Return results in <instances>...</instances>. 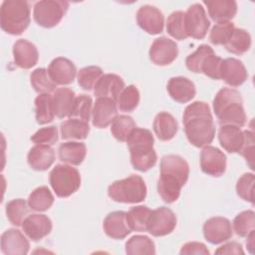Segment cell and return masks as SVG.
Masks as SVG:
<instances>
[{"label": "cell", "mask_w": 255, "mask_h": 255, "mask_svg": "<svg viewBox=\"0 0 255 255\" xmlns=\"http://www.w3.org/2000/svg\"><path fill=\"white\" fill-rule=\"evenodd\" d=\"M184 132L188 141L196 147L211 143L215 135V125L209 106L200 101L188 105L182 116Z\"/></svg>", "instance_id": "1"}, {"label": "cell", "mask_w": 255, "mask_h": 255, "mask_svg": "<svg viewBox=\"0 0 255 255\" xmlns=\"http://www.w3.org/2000/svg\"><path fill=\"white\" fill-rule=\"evenodd\" d=\"M188 176L189 165L183 157L176 154L164 155L160 160V176L157 181L161 199L166 203L176 201Z\"/></svg>", "instance_id": "2"}, {"label": "cell", "mask_w": 255, "mask_h": 255, "mask_svg": "<svg viewBox=\"0 0 255 255\" xmlns=\"http://www.w3.org/2000/svg\"><path fill=\"white\" fill-rule=\"evenodd\" d=\"M213 111L220 126L243 127L246 124V114L243 100L238 91L230 88L219 90L213 100Z\"/></svg>", "instance_id": "3"}, {"label": "cell", "mask_w": 255, "mask_h": 255, "mask_svg": "<svg viewBox=\"0 0 255 255\" xmlns=\"http://www.w3.org/2000/svg\"><path fill=\"white\" fill-rule=\"evenodd\" d=\"M153 135L146 128H135L129 133L127 144L130 154V162L134 169L144 172L154 166L157 155L153 148Z\"/></svg>", "instance_id": "4"}, {"label": "cell", "mask_w": 255, "mask_h": 255, "mask_svg": "<svg viewBox=\"0 0 255 255\" xmlns=\"http://www.w3.org/2000/svg\"><path fill=\"white\" fill-rule=\"evenodd\" d=\"M31 8L26 0H5L0 8V25L10 35H21L31 21Z\"/></svg>", "instance_id": "5"}, {"label": "cell", "mask_w": 255, "mask_h": 255, "mask_svg": "<svg viewBox=\"0 0 255 255\" xmlns=\"http://www.w3.org/2000/svg\"><path fill=\"white\" fill-rule=\"evenodd\" d=\"M108 195L116 202L138 203L146 197V185L141 176L131 174L114 181L108 188Z\"/></svg>", "instance_id": "6"}, {"label": "cell", "mask_w": 255, "mask_h": 255, "mask_svg": "<svg viewBox=\"0 0 255 255\" xmlns=\"http://www.w3.org/2000/svg\"><path fill=\"white\" fill-rule=\"evenodd\" d=\"M50 185L58 197H69L81 186V175L77 168L68 164H57L50 172Z\"/></svg>", "instance_id": "7"}, {"label": "cell", "mask_w": 255, "mask_h": 255, "mask_svg": "<svg viewBox=\"0 0 255 255\" xmlns=\"http://www.w3.org/2000/svg\"><path fill=\"white\" fill-rule=\"evenodd\" d=\"M69 8V2L60 0H42L34 5L35 22L44 28H53L60 23Z\"/></svg>", "instance_id": "8"}, {"label": "cell", "mask_w": 255, "mask_h": 255, "mask_svg": "<svg viewBox=\"0 0 255 255\" xmlns=\"http://www.w3.org/2000/svg\"><path fill=\"white\" fill-rule=\"evenodd\" d=\"M185 31L188 37L203 39L210 26L203 6L199 3L192 4L185 12Z\"/></svg>", "instance_id": "9"}, {"label": "cell", "mask_w": 255, "mask_h": 255, "mask_svg": "<svg viewBox=\"0 0 255 255\" xmlns=\"http://www.w3.org/2000/svg\"><path fill=\"white\" fill-rule=\"evenodd\" d=\"M176 216L167 207H158L151 210L147 221V232L152 236L160 237L171 233L176 226Z\"/></svg>", "instance_id": "10"}, {"label": "cell", "mask_w": 255, "mask_h": 255, "mask_svg": "<svg viewBox=\"0 0 255 255\" xmlns=\"http://www.w3.org/2000/svg\"><path fill=\"white\" fill-rule=\"evenodd\" d=\"M200 167L202 172L219 177L226 169V155L219 148L206 145L200 152Z\"/></svg>", "instance_id": "11"}, {"label": "cell", "mask_w": 255, "mask_h": 255, "mask_svg": "<svg viewBox=\"0 0 255 255\" xmlns=\"http://www.w3.org/2000/svg\"><path fill=\"white\" fill-rule=\"evenodd\" d=\"M178 55V48L174 41L166 38H156L149 48V59L157 66L171 64Z\"/></svg>", "instance_id": "12"}, {"label": "cell", "mask_w": 255, "mask_h": 255, "mask_svg": "<svg viewBox=\"0 0 255 255\" xmlns=\"http://www.w3.org/2000/svg\"><path fill=\"white\" fill-rule=\"evenodd\" d=\"M231 222L225 217H211L203 224V236L211 244H220L232 237Z\"/></svg>", "instance_id": "13"}, {"label": "cell", "mask_w": 255, "mask_h": 255, "mask_svg": "<svg viewBox=\"0 0 255 255\" xmlns=\"http://www.w3.org/2000/svg\"><path fill=\"white\" fill-rule=\"evenodd\" d=\"M136 23L146 33L156 35L162 32L164 17L162 12L154 6L143 5L136 12Z\"/></svg>", "instance_id": "14"}, {"label": "cell", "mask_w": 255, "mask_h": 255, "mask_svg": "<svg viewBox=\"0 0 255 255\" xmlns=\"http://www.w3.org/2000/svg\"><path fill=\"white\" fill-rule=\"evenodd\" d=\"M118 117L117 102L108 98H98L92 111L93 126L105 128L113 124Z\"/></svg>", "instance_id": "15"}, {"label": "cell", "mask_w": 255, "mask_h": 255, "mask_svg": "<svg viewBox=\"0 0 255 255\" xmlns=\"http://www.w3.org/2000/svg\"><path fill=\"white\" fill-rule=\"evenodd\" d=\"M48 73L51 80L56 85H70L74 82L77 69L75 64L64 57H58L52 60L48 67Z\"/></svg>", "instance_id": "16"}, {"label": "cell", "mask_w": 255, "mask_h": 255, "mask_svg": "<svg viewBox=\"0 0 255 255\" xmlns=\"http://www.w3.org/2000/svg\"><path fill=\"white\" fill-rule=\"evenodd\" d=\"M51 219L44 215L34 213L28 215L22 222V229L24 233L32 241H39L50 234L52 231Z\"/></svg>", "instance_id": "17"}, {"label": "cell", "mask_w": 255, "mask_h": 255, "mask_svg": "<svg viewBox=\"0 0 255 255\" xmlns=\"http://www.w3.org/2000/svg\"><path fill=\"white\" fill-rule=\"evenodd\" d=\"M30 243L23 233L15 228L7 229L1 235V251L6 255H25L29 252Z\"/></svg>", "instance_id": "18"}, {"label": "cell", "mask_w": 255, "mask_h": 255, "mask_svg": "<svg viewBox=\"0 0 255 255\" xmlns=\"http://www.w3.org/2000/svg\"><path fill=\"white\" fill-rule=\"evenodd\" d=\"M248 78L247 70L244 64L235 58H226L222 60L220 69V79L231 87L241 86Z\"/></svg>", "instance_id": "19"}, {"label": "cell", "mask_w": 255, "mask_h": 255, "mask_svg": "<svg viewBox=\"0 0 255 255\" xmlns=\"http://www.w3.org/2000/svg\"><path fill=\"white\" fill-rule=\"evenodd\" d=\"M14 63L21 69H31L39 60L37 47L26 39H19L13 45Z\"/></svg>", "instance_id": "20"}, {"label": "cell", "mask_w": 255, "mask_h": 255, "mask_svg": "<svg viewBox=\"0 0 255 255\" xmlns=\"http://www.w3.org/2000/svg\"><path fill=\"white\" fill-rule=\"evenodd\" d=\"M103 228L112 239H124L131 232L127 221V212L122 210L109 213L104 219Z\"/></svg>", "instance_id": "21"}, {"label": "cell", "mask_w": 255, "mask_h": 255, "mask_svg": "<svg viewBox=\"0 0 255 255\" xmlns=\"http://www.w3.org/2000/svg\"><path fill=\"white\" fill-rule=\"evenodd\" d=\"M124 89L125 82L119 75L105 74L97 82L94 88V95L97 98H108L117 102Z\"/></svg>", "instance_id": "22"}, {"label": "cell", "mask_w": 255, "mask_h": 255, "mask_svg": "<svg viewBox=\"0 0 255 255\" xmlns=\"http://www.w3.org/2000/svg\"><path fill=\"white\" fill-rule=\"evenodd\" d=\"M170 98L180 104L191 101L196 94L195 85L185 77H172L168 80L166 86Z\"/></svg>", "instance_id": "23"}, {"label": "cell", "mask_w": 255, "mask_h": 255, "mask_svg": "<svg viewBox=\"0 0 255 255\" xmlns=\"http://www.w3.org/2000/svg\"><path fill=\"white\" fill-rule=\"evenodd\" d=\"M203 3L210 18L217 23L230 22L237 13V3L234 0H205Z\"/></svg>", "instance_id": "24"}, {"label": "cell", "mask_w": 255, "mask_h": 255, "mask_svg": "<svg viewBox=\"0 0 255 255\" xmlns=\"http://www.w3.org/2000/svg\"><path fill=\"white\" fill-rule=\"evenodd\" d=\"M27 160L31 168L47 170L55 161V150L48 144H36L29 150Z\"/></svg>", "instance_id": "25"}, {"label": "cell", "mask_w": 255, "mask_h": 255, "mask_svg": "<svg viewBox=\"0 0 255 255\" xmlns=\"http://www.w3.org/2000/svg\"><path fill=\"white\" fill-rule=\"evenodd\" d=\"M221 146L230 153H238L244 142V130L235 126H221L218 132Z\"/></svg>", "instance_id": "26"}, {"label": "cell", "mask_w": 255, "mask_h": 255, "mask_svg": "<svg viewBox=\"0 0 255 255\" xmlns=\"http://www.w3.org/2000/svg\"><path fill=\"white\" fill-rule=\"evenodd\" d=\"M153 130L162 141H167L172 139L178 131V123L175 118L167 112L158 113L152 124Z\"/></svg>", "instance_id": "27"}, {"label": "cell", "mask_w": 255, "mask_h": 255, "mask_svg": "<svg viewBox=\"0 0 255 255\" xmlns=\"http://www.w3.org/2000/svg\"><path fill=\"white\" fill-rule=\"evenodd\" d=\"M75 99H76L75 92L70 88L56 89L52 95L55 116L59 119H64L65 117H69L72 111Z\"/></svg>", "instance_id": "28"}, {"label": "cell", "mask_w": 255, "mask_h": 255, "mask_svg": "<svg viewBox=\"0 0 255 255\" xmlns=\"http://www.w3.org/2000/svg\"><path fill=\"white\" fill-rule=\"evenodd\" d=\"M59 158L62 162L72 165H80L87 154V147L84 142L68 141L59 146Z\"/></svg>", "instance_id": "29"}, {"label": "cell", "mask_w": 255, "mask_h": 255, "mask_svg": "<svg viewBox=\"0 0 255 255\" xmlns=\"http://www.w3.org/2000/svg\"><path fill=\"white\" fill-rule=\"evenodd\" d=\"M61 135L63 139H85L90 132L89 123L77 120L69 119L60 126Z\"/></svg>", "instance_id": "30"}, {"label": "cell", "mask_w": 255, "mask_h": 255, "mask_svg": "<svg viewBox=\"0 0 255 255\" xmlns=\"http://www.w3.org/2000/svg\"><path fill=\"white\" fill-rule=\"evenodd\" d=\"M34 103L36 122L39 125L51 123L55 118L52 96L50 94H39Z\"/></svg>", "instance_id": "31"}, {"label": "cell", "mask_w": 255, "mask_h": 255, "mask_svg": "<svg viewBox=\"0 0 255 255\" xmlns=\"http://www.w3.org/2000/svg\"><path fill=\"white\" fill-rule=\"evenodd\" d=\"M224 47L232 54L243 55L251 47V36L244 29L235 28Z\"/></svg>", "instance_id": "32"}, {"label": "cell", "mask_w": 255, "mask_h": 255, "mask_svg": "<svg viewBox=\"0 0 255 255\" xmlns=\"http://www.w3.org/2000/svg\"><path fill=\"white\" fill-rule=\"evenodd\" d=\"M151 210L144 205L131 207L127 212V221L131 231L145 232L147 230V221Z\"/></svg>", "instance_id": "33"}, {"label": "cell", "mask_w": 255, "mask_h": 255, "mask_svg": "<svg viewBox=\"0 0 255 255\" xmlns=\"http://www.w3.org/2000/svg\"><path fill=\"white\" fill-rule=\"evenodd\" d=\"M28 205L35 211H46L54 203V196L47 186L35 188L28 197Z\"/></svg>", "instance_id": "34"}, {"label": "cell", "mask_w": 255, "mask_h": 255, "mask_svg": "<svg viewBox=\"0 0 255 255\" xmlns=\"http://www.w3.org/2000/svg\"><path fill=\"white\" fill-rule=\"evenodd\" d=\"M126 253L128 255H151L155 254V246L149 237L134 235L127 241Z\"/></svg>", "instance_id": "35"}, {"label": "cell", "mask_w": 255, "mask_h": 255, "mask_svg": "<svg viewBox=\"0 0 255 255\" xmlns=\"http://www.w3.org/2000/svg\"><path fill=\"white\" fill-rule=\"evenodd\" d=\"M30 82L34 90L39 94H50L57 88V85L51 80L48 70L45 68L35 69L31 73Z\"/></svg>", "instance_id": "36"}, {"label": "cell", "mask_w": 255, "mask_h": 255, "mask_svg": "<svg viewBox=\"0 0 255 255\" xmlns=\"http://www.w3.org/2000/svg\"><path fill=\"white\" fill-rule=\"evenodd\" d=\"M136 128L133 119L127 115H121L116 118L111 127V132L119 141H127L129 133Z\"/></svg>", "instance_id": "37"}, {"label": "cell", "mask_w": 255, "mask_h": 255, "mask_svg": "<svg viewBox=\"0 0 255 255\" xmlns=\"http://www.w3.org/2000/svg\"><path fill=\"white\" fill-rule=\"evenodd\" d=\"M5 210L10 223L15 226H20L29 212V205L24 199L17 198L10 200L6 204Z\"/></svg>", "instance_id": "38"}, {"label": "cell", "mask_w": 255, "mask_h": 255, "mask_svg": "<svg viewBox=\"0 0 255 255\" xmlns=\"http://www.w3.org/2000/svg\"><path fill=\"white\" fill-rule=\"evenodd\" d=\"M93 100L88 95L77 96L72 108V111L69 115V119H77L89 123L92 114Z\"/></svg>", "instance_id": "39"}, {"label": "cell", "mask_w": 255, "mask_h": 255, "mask_svg": "<svg viewBox=\"0 0 255 255\" xmlns=\"http://www.w3.org/2000/svg\"><path fill=\"white\" fill-rule=\"evenodd\" d=\"M185 13L182 11L172 12L166 21L167 33L176 40H185L188 36L185 31Z\"/></svg>", "instance_id": "40"}, {"label": "cell", "mask_w": 255, "mask_h": 255, "mask_svg": "<svg viewBox=\"0 0 255 255\" xmlns=\"http://www.w3.org/2000/svg\"><path fill=\"white\" fill-rule=\"evenodd\" d=\"M139 103V92L137 88L133 85L125 87V89L120 94L117 105L122 112L129 113L135 110Z\"/></svg>", "instance_id": "41"}, {"label": "cell", "mask_w": 255, "mask_h": 255, "mask_svg": "<svg viewBox=\"0 0 255 255\" xmlns=\"http://www.w3.org/2000/svg\"><path fill=\"white\" fill-rule=\"evenodd\" d=\"M103 76V70L98 66H88L81 69L77 74L79 86L85 91H91L95 88L97 82Z\"/></svg>", "instance_id": "42"}, {"label": "cell", "mask_w": 255, "mask_h": 255, "mask_svg": "<svg viewBox=\"0 0 255 255\" xmlns=\"http://www.w3.org/2000/svg\"><path fill=\"white\" fill-rule=\"evenodd\" d=\"M255 228V213L253 210H245L239 213L233 220V229L240 237L247 235Z\"/></svg>", "instance_id": "43"}, {"label": "cell", "mask_w": 255, "mask_h": 255, "mask_svg": "<svg viewBox=\"0 0 255 255\" xmlns=\"http://www.w3.org/2000/svg\"><path fill=\"white\" fill-rule=\"evenodd\" d=\"M254 182L255 176L251 172L242 174L236 183L237 194L245 201L254 203Z\"/></svg>", "instance_id": "44"}, {"label": "cell", "mask_w": 255, "mask_h": 255, "mask_svg": "<svg viewBox=\"0 0 255 255\" xmlns=\"http://www.w3.org/2000/svg\"><path fill=\"white\" fill-rule=\"evenodd\" d=\"M235 26L232 22H223L215 24L209 34V41L213 45H225L232 35Z\"/></svg>", "instance_id": "45"}, {"label": "cell", "mask_w": 255, "mask_h": 255, "mask_svg": "<svg viewBox=\"0 0 255 255\" xmlns=\"http://www.w3.org/2000/svg\"><path fill=\"white\" fill-rule=\"evenodd\" d=\"M213 49L208 45H200L195 52L188 55L185 59L186 68L193 73H200V67L204 61V59L211 53H213Z\"/></svg>", "instance_id": "46"}, {"label": "cell", "mask_w": 255, "mask_h": 255, "mask_svg": "<svg viewBox=\"0 0 255 255\" xmlns=\"http://www.w3.org/2000/svg\"><path fill=\"white\" fill-rule=\"evenodd\" d=\"M222 59L215 55V53L209 54L203 61L200 67V73H203L205 76L213 80L220 79V69H221Z\"/></svg>", "instance_id": "47"}, {"label": "cell", "mask_w": 255, "mask_h": 255, "mask_svg": "<svg viewBox=\"0 0 255 255\" xmlns=\"http://www.w3.org/2000/svg\"><path fill=\"white\" fill-rule=\"evenodd\" d=\"M58 136V128L56 126H50L46 128H42L38 129L32 136L31 140L37 144H48L52 145L57 142Z\"/></svg>", "instance_id": "48"}, {"label": "cell", "mask_w": 255, "mask_h": 255, "mask_svg": "<svg viewBox=\"0 0 255 255\" xmlns=\"http://www.w3.org/2000/svg\"><path fill=\"white\" fill-rule=\"evenodd\" d=\"M238 153L246 159L250 168L254 169V133L252 131L244 130V142Z\"/></svg>", "instance_id": "49"}, {"label": "cell", "mask_w": 255, "mask_h": 255, "mask_svg": "<svg viewBox=\"0 0 255 255\" xmlns=\"http://www.w3.org/2000/svg\"><path fill=\"white\" fill-rule=\"evenodd\" d=\"M180 255H198V254H202V255H208L210 252L207 249V247L201 243V242H187L185 243L181 249H180Z\"/></svg>", "instance_id": "50"}, {"label": "cell", "mask_w": 255, "mask_h": 255, "mask_svg": "<svg viewBox=\"0 0 255 255\" xmlns=\"http://www.w3.org/2000/svg\"><path fill=\"white\" fill-rule=\"evenodd\" d=\"M215 254H244V251L240 243L229 242L216 249Z\"/></svg>", "instance_id": "51"}, {"label": "cell", "mask_w": 255, "mask_h": 255, "mask_svg": "<svg viewBox=\"0 0 255 255\" xmlns=\"http://www.w3.org/2000/svg\"><path fill=\"white\" fill-rule=\"evenodd\" d=\"M246 246L248 248V251L251 254H254V230L251 231L248 235H247V242H246Z\"/></svg>", "instance_id": "52"}]
</instances>
